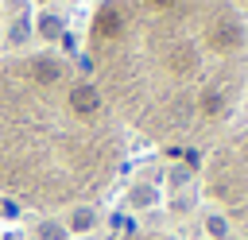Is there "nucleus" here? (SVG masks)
Returning <instances> with one entry per match:
<instances>
[{"label":"nucleus","mask_w":248,"mask_h":240,"mask_svg":"<svg viewBox=\"0 0 248 240\" xmlns=\"http://www.w3.org/2000/svg\"><path fill=\"white\" fill-rule=\"evenodd\" d=\"M0 35H4V12H0Z\"/></svg>","instance_id":"7ed1b4c3"},{"label":"nucleus","mask_w":248,"mask_h":240,"mask_svg":"<svg viewBox=\"0 0 248 240\" xmlns=\"http://www.w3.org/2000/svg\"><path fill=\"white\" fill-rule=\"evenodd\" d=\"M81 54L101 97L163 135L225 124L248 89V19L229 0H101Z\"/></svg>","instance_id":"f257e3e1"},{"label":"nucleus","mask_w":248,"mask_h":240,"mask_svg":"<svg viewBox=\"0 0 248 240\" xmlns=\"http://www.w3.org/2000/svg\"><path fill=\"white\" fill-rule=\"evenodd\" d=\"M229 4H232V8H236V12L244 15V19H248V0H229Z\"/></svg>","instance_id":"f03ea898"}]
</instances>
